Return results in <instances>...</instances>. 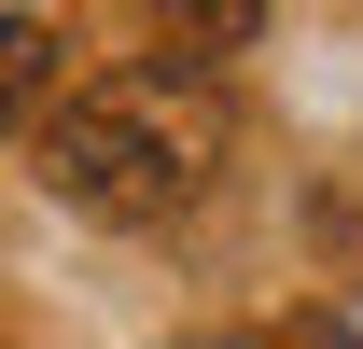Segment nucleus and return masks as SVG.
Instances as JSON below:
<instances>
[{
    "label": "nucleus",
    "instance_id": "f257e3e1",
    "mask_svg": "<svg viewBox=\"0 0 363 349\" xmlns=\"http://www.w3.org/2000/svg\"><path fill=\"white\" fill-rule=\"evenodd\" d=\"M224 168V98L196 70H98L43 112V196L84 223H182Z\"/></svg>",
    "mask_w": 363,
    "mask_h": 349
},
{
    "label": "nucleus",
    "instance_id": "20e7f679",
    "mask_svg": "<svg viewBox=\"0 0 363 349\" xmlns=\"http://www.w3.org/2000/svg\"><path fill=\"white\" fill-rule=\"evenodd\" d=\"M238 349H363V321H335V307H294V321H252Z\"/></svg>",
    "mask_w": 363,
    "mask_h": 349
},
{
    "label": "nucleus",
    "instance_id": "f03ea898",
    "mask_svg": "<svg viewBox=\"0 0 363 349\" xmlns=\"http://www.w3.org/2000/svg\"><path fill=\"white\" fill-rule=\"evenodd\" d=\"M140 43H154V70H210V56H238L252 28H266V0H126Z\"/></svg>",
    "mask_w": 363,
    "mask_h": 349
},
{
    "label": "nucleus",
    "instance_id": "7ed1b4c3",
    "mask_svg": "<svg viewBox=\"0 0 363 349\" xmlns=\"http://www.w3.org/2000/svg\"><path fill=\"white\" fill-rule=\"evenodd\" d=\"M56 98V28L43 14H0V126H28Z\"/></svg>",
    "mask_w": 363,
    "mask_h": 349
}]
</instances>
